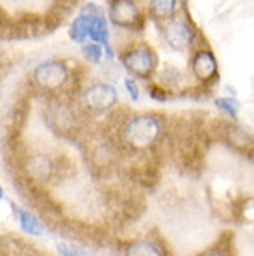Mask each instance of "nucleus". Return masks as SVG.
Wrapping results in <instances>:
<instances>
[{"instance_id":"nucleus-1","label":"nucleus","mask_w":254,"mask_h":256,"mask_svg":"<svg viewBox=\"0 0 254 256\" xmlns=\"http://www.w3.org/2000/svg\"><path fill=\"white\" fill-rule=\"evenodd\" d=\"M162 134V121L156 116L132 117L122 128V140L132 148L152 147Z\"/></svg>"},{"instance_id":"nucleus-2","label":"nucleus","mask_w":254,"mask_h":256,"mask_svg":"<svg viewBox=\"0 0 254 256\" xmlns=\"http://www.w3.org/2000/svg\"><path fill=\"white\" fill-rule=\"evenodd\" d=\"M69 69L62 60H46L34 69L32 80L39 90L43 91H60L69 82Z\"/></svg>"},{"instance_id":"nucleus-3","label":"nucleus","mask_w":254,"mask_h":256,"mask_svg":"<svg viewBox=\"0 0 254 256\" xmlns=\"http://www.w3.org/2000/svg\"><path fill=\"white\" fill-rule=\"evenodd\" d=\"M82 102L88 110L106 112L117 104V90L108 82H96L84 91Z\"/></svg>"},{"instance_id":"nucleus-4","label":"nucleus","mask_w":254,"mask_h":256,"mask_svg":"<svg viewBox=\"0 0 254 256\" xmlns=\"http://www.w3.org/2000/svg\"><path fill=\"white\" fill-rule=\"evenodd\" d=\"M121 62L124 65V69L143 78L152 74L156 65H158L156 54L150 48H146V46H136V48L126 50L121 56Z\"/></svg>"},{"instance_id":"nucleus-5","label":"nucleus","mask_w":254,"mask_h":256,"mask_svg":"<svg viewBox=\"0 0 254 256\" xmlns=\"http://www.w3.org/2000/svg\"><path fill=\"white\" fill-rule=\"evenodd\" d=\"M54 166L56 162L52 160L48 154L44 152H34L30 154L24 162V173L26 176L34 182L44 184L54 176Z\"/></svg>"},{"instance_id":"nucleus-6","label":"nucleus","mask_w":254,"mask_h":256,"mask_svg":"<svg viewBox=\"0 0 254 256\" xmlns=\"http://www.w3.org/2000/svg\"><path fill=\"white\" fill-rule=\"evenodd\" d=\"M110 20L119 28H136L141 15L134 0H112L108 10Z\"/></svg>"},{"instance_id":"nucleus-7","label":"nucleus","mask_w":254,"mask_h":256,"mask_svg":"<svg viewBox=\"0 0 254 256\" xmlns=\"http://www.w3.org/2000/svg\"><path fill=\"white\" fill-rule=\"evenodd\" d=\"M164 38L169 43V46H172L174 50H184V48H188L191 45L193 34H191V28L186 22L174 19L166 24Z\"/></svg>"},{"instance_id":"nucleus-8","label":"nucleus","mask_w":254,"mask_h":256,"mask_svg":"<svg viewBox=\"0 0 254 256\" xmlns=\"http://www.w3.org/2000/svg\"><path fill=\"white\" fill-rule=\"evenodd\" d=\"M191 69L193 74L202 80V82H210L217 76V60L214 54L208 50H198L193 60H191Z\"/></svg>"},{"instance_id":"nucleus-9","label":"nucleus","mask_w":254,"mask_h":256,"mask_svg":"<svg viewBox=\"0 0 254 256\" xmlns=\"http://www.w3.org/2000/svg\"><path fill=\"white\" fill-rule=\"evenodd\" d=\"M13 214L17 216L20 230L24 232V234H28V236H41L43 234V224H41V221L34 214H30L28 210L15 204H13Z\"/></svg>"},{"instance_id":"nucleus-10","label":"nucleus","mask_w":254,"mask_h":256,"mask_svg":"<svg viewBox=\"0 0 254 256\" xmlns=\"http://www.w3.org/2000/svg\"><path fill=\"white\" fill-rule=\"evenodd\" d=\"M91 20H93L91 15H82V13L74 19V22L69 28V36L74 43H86V39L89 38V30H91Z\"/></svg>"},{"instance_id":"nucleus-11","label":"nucleus","mask_w":254,"mask_h":256,"mask_svg":"<svg viewBox=\"0 0 254 256\" xmlns=\"http://www.w3.org/2000/svg\"><path fill=\"white\" fill-rule=\"evenodd\" d=\"M89 39L93 43H98V45H106L110 43V28L108 22L102 15H95L93 20H91V30H89Z\"/></svg>"},{"instance_id":"nucleus-12","label":"nucleus","mask_w":254,"mask_h":256,"mask_svg":"<svg viewBox=\"0 0 254 256\" xmlns=\"http://www.w3.org/2000/svg\"><path fill=\"white\" fill-rule=\"evenodd\" d=\"M148 8L156 19H169L176 10V0H150Z\"/></svg>"},{"instance_id":"nucleus-13","label":"nucleus","mask_w":254,"mask_h":256,"mask_svg":"<svg viewBox=\"0 0 254 256\" xmlns=\"http://www.w3.org/2000/svg\"><path fill=\"white\" fill-rule=\"evenodd\" d=\"M126 254H136V256H160L162 254V250L156 247L154 244L150 242H138V244H134L128 247Z\"/></svg>"},{"instance_id":"nucleus-14","label":"nucleus","mask_w":254,"mask_h":256,"mask_svg":"<svg viewBox=\"0 0 254 256\" xmlns=\"http://www.w3.org/2000/svg\"><path fill=\"white\" fill-rule=\"evenodd\" d=\"M82 56L89 64H100L102 60V45L98 43H86L82 46Z\"/></svg>"},{"instance_id":"nucleus-15","label":"nucleus","mask_w":254,"mask_h":256,"mask_svg":"<svg viewBox=\"0 0 254 256\" xmlns=\"http://www.w3.org/2000/svg\"><path fill=\"white\" fill-rule=\"evenodd\" d=\"M217 108L221 110L222 114H226L230 119H236L238 110H240V104L236 102L234 98H219V100H217Z\"/></svg>"},{"instance_id":"nucleus-16","label":"nucleus","mask_w":254,"mask_h":256,"mask_svg":"<svg viewBox=\"0 0 254 256\" xmlns=\"http://www.w3.org/2000/svg\"><path fill=\"white\" fill-rule=\"evenodd\" d=\"M56 249L60 254H65V256H80V254H86V250L76 247V245H69V244H58Z\"/></svg>"},{"instance_id":"nucleus-17","label":"nucleus","mask_w":254,"mask_h":256,"mask_svg":"<svg viewBox=\"0 0 254 256\" xmlns=\"http://www.w3.org/2000/svg\"><path fill=\"white\" fill-rule=\"evenodd\" d=\"M124 86H126V91H128V95H130V98H132L134 102H138V100H140V88H138V84L134 82L132 78H126V80H124Z\"/></svg>"},{"instance_id":"nucleus-18","label":"nucleus","mask_w":254,"mask_h":256,"mask_svg":"<svg viewBox=\"0 0 254 256\" xmlns=\"http://www.w3.org/2000/svg\"><path fill=\"white\" fill-rule=\"evenodd\" d=\"M82 15H91V17H95V15H100V10H98V6L96 4H93V2H89V4H86V6L82 8Z\"/></svg>"},{"instance_id":"nucleus-19","label":"nucleus","mask_w":254,"mask_h":256,"mask_svg":"<svg viewBox=\"0 0 254 256\" xmlns=\"http://www.w3.org/2000/svg\"><path fill=\"white\" fill-rule=\"evenodd\" d=\"M150 96L152 98H158V100H166V91H158L156 88L150 90Z\"/></svg>"},{"instance_id":"nucleus-20","label":"nucleus","mask_w":254,"mask_h":256,"mask_svg":"<svg viewBox=\"0 0 254 256\" xmlns=\"http://www.w3.org/2000/svg\"><path fill=\"white\" fill-rule=\"evenodd\" d=\"M4 198V190H2V186H0V200Z\"/></svg>"},{"instance_id":"nucleus-21","label":"nucleus","mask_w":254,"mask_h":256,"mask_svg":"<svg viewBox=\"0 0 254 256\" xmlns=\"http://www.w3.org/2000/svg\"><path fill=\"white\" fill-rule=\"evenodd\" d=\"M0 249H2V247H0ZM0 252H2V250H0Z\"/></svg>"},{"instance_id":"nucleus-22","label":"nucleus","mask_w":254,"mask_h":256,"mask_svg":"<svg viewBox=\"0 0 254 256\" xmlns=\"http://www.w3.org/2000/svg\"><path fill=\"white\" fill-rule=\"evenodd\" d=\"M184 2H186V0H184Z\"/></svg>"}]
</instances>
